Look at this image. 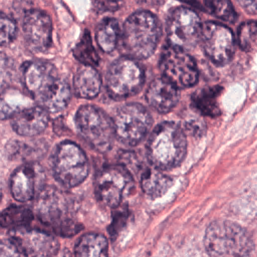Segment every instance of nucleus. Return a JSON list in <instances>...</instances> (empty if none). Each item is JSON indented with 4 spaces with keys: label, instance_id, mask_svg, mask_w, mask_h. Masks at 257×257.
<instances>
[{
    "label": "nucleus",
    "instance_id": "1",
    "mask_svg": "<svg viewBox=\"0 0 257 257\" xmlns=\"http://www.w3.org/2000/svg\"><path fill=\"white\" fill-rule=\"evenodd\" d=\"M23 81L29 94L46 110H59L70 99L68 83L50 62H28L23 70Z\"/></svg>",
    "mask_w": 257,
    "mask_h": 257
},
{
    "label": "nucleus",
    "instance_id": "2",
    "mask_svg": "<svg viewBox=\"0 0 257 257\" xmlns=\"http://www.w3.org/2000/svg\"><path fill=\"white\" fill-rule=\"evenodd\" d=\"M34 211L40 221L60 236H72L81 228L73 217L72 198L56 188L47 187L38 194L34 203Z\"/></svg>",
    "mask_w": 257,
    "mask_h": 257
},
{
    "label": "nucleus",
    "instance_id": "3",
    "mask_svg": "<svg viewBox=\"0 0 257 257\" xmlns=\"http://www.w3.org/2000/svg\"><path fill=\"white\" fill-rule=\"evenodd\" d=\"M186 148L187 142L183 127L168 121L155 127L147 144V153L152 166L169 170L183 161Z\"/></svg>",
    "mask_w": 257,
    "mask_h": 257
},
{
    "label": "nucleus",
    "instance_id": "4",
    "mask_svg": "<svg viewBox=\"0 0 257 257\" xmlns=\"http://www.w3.org/2000/svg\"><path fill=\"white\" fill-rule=\"evenodd\" d=\"M160 35L161 27L157 17L149 11H137L123 24V49L133 58H148L157 48Z\"/></svg>",
    "mask_w": 257,
    "mask_h": 257
},
{
    "label": "nucleus",
    "instance_id": "5",
    "mask_svg": "<svg viewBox=\"0 0 257 257\" xmlns=\"http://www.w3.org/2000/svg\"><path fill=\"white\" fill-rule=\"evenodd\" d=\"M204 244L211 257H248L253 248L249 233L230 221H215L206 230Z\"/></svg>",
    "mask_w": 257,
    "mask_h": 257
},
{
    "label": "nucleus",
    "instance_id": "6",
    "mask_svg": "<svg viewBox=\"0 0 257 257\" xmlns=\"http://www.w3.org/2000/svg\"><path fill=\"white\" fill-rule=\"evenodd\" d=\"M75 121L79 134L92 149L100 153L110 149L115 136L114 124L105 111L95 105H82L76 112Z\"/></svg>",
    "mask_w": 257,
    "mask_h": 257
},
{
    "label": "nucleus",
    "instance_id": "7",
    "mask_svg": "<svg viewBox=\"0 0 257 257\" xmlns=\"http://www.w3.org/2000/svg\"><path fill=\"white\" fill-rule=\"evenodd\" d=\"M52 171L63 187L78 186L88 175V162L84 152L69 141L59 144L52 156Z\"/></svg>",
    "mask_w": 257,
    "mask_h": 257
},
{
    "label": "nucleus",
    "instance_id": "8",
    "mask_svg": "<svg viewBox=\"0 0 257 257\" xmlns=\"http://www.w3.org/2000/svg\"><path fill=\"white\" fill-rule=\"evenodd\" d=\"M145 81V72L136 58L122 56L114 60L106 72V88L111 97L126 98L136 94Z\"/></svg>",
    "mask_w": 257,
    "mask_h": 257
},
{
    "label": "nucleus",
    "instance_id": "9",
    "mask_svg": "<svg viewBox=\"0 0 257 257\" xmlns=\"http://www.w3.org/2000/svg\"><path fill=\"white\" fill-rule=\"evenodd\" d=\"M113 124L117 140L125 146L133 147L138 145L149 133L152 116L142 104L128 103L116 111Z\"/></svg>",
    "mask_w": 257,
    "mask_h": 257
},
{
    "label": "nucleus",
    "instance_id": "10",
    "mask_svg": "<svg viewBox=\"0 0 257 257\" xmlns=\"http://www.w3.org/2000/svg\"><path fill=\"white\" fill-rule=\"evenodd\" d=\"M202 25L197 13L189 8L174 9L167 20V36L171 46L188 50L200 41Z\"/></svg>",
    "mask_w": 257,
    "mask_h": 257
},
{
    "label": "nucleus",
    "instance_id": "11",
    "mask_svg": "<svg viewBox=\"0 0 257 257\" xmlns=\"http://www.w3.org/2000/svg\"><path fill=\"white\" fill-rule=\"evenodd\" d=\"M160 68L163 77L177 88L193 86L198 80V69L187 50L169 46L161 56Z\"/></svg>",
    "mask_w": 257,
    "mask_h": 257
},
{
    "label": "nucleus",
    "instance_id": "12",
    "mask_svg": "<svg viewBox=\"0 0 257 257\" xmlns=\"http://www.w3.org/2000/svg\"><path fill=\"white\" fill-rule=\"evenodd\" d=\"M132 182L133 177L124 166H108L102 169L96 177V197L102 205L117 208Z\"/></svg>",
    "mask_w": 257,
    "mask_h": 257
},
{
    "label": "nucleus",
    "instance_id": "13",
    "mask_svg": "<svg viewBox=\"0 0 257 257\" xmlns=\"http://www.w3.org/2000/svg\"><path fill=\"white\" fill-rule=\"evenodd\" d=\"M200 41L207 56L217 64L227 63L235 50L232 31L225 25L207 22L202 25Z\"/></svg>",
    "mask_w": 257,
    "mask_h": 257
},
{
    "label": "nucleus",
    "instance_id": "14",
    "mask_svg": "<svg viewBox=\"0 0 257 257\" xmlns=\"http://www.w3.org/2000/svg\"><path fill=\"white\" fill-rule=\"evenodd\" d=\"M12 240L26 257H51L58 250L57 240L37 229L23 227L13 230Z\"/></svg>",
    "mask_w": 257,
    "mask_h": 257
},
{
    "label": "nucleus",
    "instance_id": "15",
    "mask_svg": "<svg viewBox=\"0 0 257 257\" xmlns=\"http://www.w3.org/2000/svg\"><path fill=\"white\" fill-rule=\"evenodd\" d=\"M23 35L28 46L34 51H44L51 44L52 22L43 11L31 9L23 18Z\"/></svg>",
    "mask_w": 257,
    "mask_h": 257
},
{
    "label": "nucleus",
    "instance_id": "16",
    "mask_svg": "<svg viewBox=\"0 0 257 257\" xmlns=\"http://www.w3.org/2000/svg\"><path fill=\"white\" fill-rule=\"evenodd\" d=\"M11 123L18 135L34 137L46 128L48 111L42 106H27L12 116Z\"/></svg>",
    "mask_w": 257,
    "mask_h": 257
},
{
    "label": "nucleus",
    "instance_id": "17",
    "mask_svg": "<svg viewBox=\"0 0 257 257\" xmlns=\"http://www.w3.org/2000/svg\"><path fill=\"white\" fill-rule=\"evenodd\" d=\"M146 98L148 103L157 111L166 113L178 102V88L166 78H157L150 84Z\"/></svg>",
    "mask_w": 257,
    "mask_h": 257
},
{
    "label": "nucleus",
    "instance_id": "18",
    "mask_svg": "<svg viewBox=\"0 0 257 257\" xmlns=\"http://www.w3.org/2000/svg\"><path fill=\"white\" fill-rule=\"evenodd\" d=\"M10 190L13 198L19 202L31 200L35 194V173L30 166L16 169L10 180Z\"/></svg>",
    "mask_w": 257,
    "mask_h": 257
},
{
    "label": "nucleus",
    "instance_id": "19",
    "mask_svg": "<svg viewBox=\"0 0 257 257\" xmlns=\"http://www.w3.org/2000/svg\"><path fill=\"white\" fill-rule=\"evenodd\" d=\"M73 86L77 96L81 98H93L100 90V75L94 66L82 64L75 72Z\"/></svg>",
    "mask_w": 257,
    "mask_h": 257
},
{
    "label": "nucleus",
    "instance_id": "20",
    "mask_svg": "<svg viewBox=\"0 0 257 257\" xmlns=\"http://www.w3.org/2000/svg\"><path fill=\"white\" fill-rule=\"evenodd\" d=\"M141 185L143 191L152 198H158L164 195L172 185V179L162 173L161 169L154 166L146 168L142 173Z\"/></svg>",
    "mask_w": 257,
    "mask_h": 257
},
{
    "label": "nucleus",
    "instance_id": "21",
    "mask_svg": "<svg viewBox=\"0 0 257 257\" xmlns=\"http://www.w3.org/2000/svg\"><path fill=\"white\" fill-rule=\"evenodd\" d=\"M75 257H108L107 240L103 235L88 233L75 246Z\"/></svg>",
    "mask_w": 257,
    "mask_h": 257
},
{
    "label": "nucleus",
    "instance_id": "22",
    "mask_svg": "<svg viewBox=\"0 0 257 257\" xmlns=\"http://www.w3.org/2000/svg\"><path fill=\"white\" fill-rule=\"evenodd\" d=\"M118 34L119 27L117 21L113 18H107L98 24L95 32V39L102 51L111 52L116 46Z\"/></svg>",
    "mask_w": 257,
    "mask_h": 257
},
{
    "label": "nucleus",
    "instance_id": "23",
    "mask_svg": "<svg viewBox=\"0 0 257 257\" xmlns=\"http://www.w3.org/2000/svg\"><path fill=\"white\" fill-rule=\"evenodd\" d=\"M33 218L30 209L24 206H10L0 214V223L2 226L11 230L27 227Z\"/></svg>",
    "mask_w": 257,
    "mask_h": 257
},
{
    "label": "nucleus",
    "instance_id": "24",
    "mask_svg": "<svg viewBox=\"0 0 257 257\" xmlns=\"http://www.w3.org/2000/svg\"><path fill=\"white\" fill-rule=\"evenodd\" d=\"M218 93V87L202 89L193 96V104L201 113L205 115L216 116L220 112L216 100Z\"/></svg>",
    "mask_w": 257,
    "mask_h": 257
},
{
    "label": "nucleus",
    "instance_id": "25",
    "mask_svg": "<svg viewBox=\"0 0 257 257\" xmlns=\"http://www.w3.org/2000/svg\"><path fill=\"white\" fill-rule=\"evenodd\" d=\"M74 56L81 63L91 66H96L99 62L98 54L93 48L91 37L88 31H85L74 48Z\"/></svg>",
    "mask_w": 257,
    "mask_h": 257
},
{
    "label": "nucleus",
    "instance_id": "26",
    "mask_svg": "<svg viewBox=\"0 0 257 257\" xmlns=\"http://www.w3.org/2000/svg\"><path fill=\"white\" fill-rule=\"evenodd\" d=\"M204 3L208 11L214 16L227 22L236 20V12L230 0H204Z\"/></svg>",
    "mask_w": 257,
    "mask_h": 257
},
{
    "label": "nucleus",
    "instance_id": "27",
    "mask_svg": "<svg viewBox=\"0 0 257 257\" xmlns=\"http://www.w3.org/2000/svg\"><path fill=\"white\" fill-rule=\"evenodd\" d=\"M8 90H6L4 93L0 94V119L12 117L19 110L27 107V106L21 105L22 100L24 99V96L22 94L12 101L9 99L10 94H9Z\"/></svg>",
    "mask_w": 257,
    "mask_h": 257
},
{
    "label": "nucleus",
    "instance_id": "28",
    "mask_svg": "<svg viewBox=\"0 0 257 257\" xmlns=\"http://www.w3.org/2000/svg\"><path fill=\"white\" fill-rule=\"evenodd\" d=\"M14 75V63L5 53L0 52V94L11 86Z\"/></svg>",
    "mask_w": 257,
    "mask_h": 257
},
{
    "label": "nucleus",
    "instance_id": "29",
    "mask_svg": "<svg viewBox=\"0 0 257 257\" xmlns=\"http://www.w3.org/2000/svg\"><path fill=\"white\" fill-rule=\"evenodd\" d=\"M17 32L16 22L10 16L0 14V46L10 44Z\"/></svg>",
    "mask_w": 257,
    "mask_h": 257
},
{
    "label": "nucleus",
    "instance_id": "30",
    "mask_svg": "<svg viewBox=\"0 0 257 257\" xmlns=\"http://www.w3.org/2000/svg\"><path fill=\"white\" fill-rule=\"evenodd\" d=\"M257 38V21H250L242 24L239 28V44L244 50H249Z\"/></svg>",
    "mask_w": 257,
    "mask_h": 257
},
{
    "label": "nucleus",
    "instance_id": "31",
    "mask_svg": "<svg viewBox=\"0 0 257 257\" xmlns=\"http://www.w3.org/2000/svg\"><path fill=\"white\" fill-rule=\"evenodd\" d=\"M19 252L13 240L0 239V257H19Z\"/></svg>",
    "mask_w": 257,
    "mask_h": 257
},
{
    "label": "nucleus",
    "instance_id": "32",
    "mask_svg": "<svg viewBox=\"0 0 257 257\" xmlns=\"http://www.w3.org/2000/svg\"><path fill=\"white\" fill-rule=\"evenodd\" d=\"M238 3L250 13L257 12V0H237Z\"/></svg>",
    "mask_w": 257,
    "mask_h": 257
},
{
    "label": "nucleus",
    "instance_id": "33",
    "mask_svg": "<svg viewBox=\"0 0 257 257\" xmlns=\"http://www.w3.org/2000/svg\"><path fill=\"white\" fill-rule=\"evenodd\" d=\"M187 128H189V132L192 134H201L203 132V123L197 120L190 121L188 124H186Z\"/></svg>",
    "mask_w": 257,
    "mask_h": 257
},
{
    "label": "nucleus",
    "instance_id": "34",
    "mask_svg": "<svg viewBox=\"0 0 257 257\" xmlns=\"http://www.w3.org/2000/svg\"><path fill=\"white\" fill-rule=\"evenodd\" d=\"M163 0H139L140 3L147 5V6H158L162 3Z\"/></svg>",
    "mask_w": 257,
    "mask_h": 257
},
{
    "label": "nucleus",
    "instance_id": "35",
    "mask_svg": "<svg viewBox=\"0 0 257 257\" xmlns=\"http://www.w3.org/2000/svg\"><path fill=\"white\" fill-rule=\"evenodd\" d=\"M1 197H2V193H1V189H0V201H1Z\"/></svg>",
    "mask_w": 257,
    "mask_h": 257
},
{
    "label": "nucleus",
    "instance_id": "36",
    "mask_svg": "<svg viewBox=\"0 0 257 257\" xmlns=\"http://www.w3.org/2000/svg\"><path fill=\"white\" fill-rule=\"evenodd\" d=\"M111 1H118V0H111Z\"/></svg>",
    "mask_w": 257,
    "mask_h": 257
}]
</instances>
